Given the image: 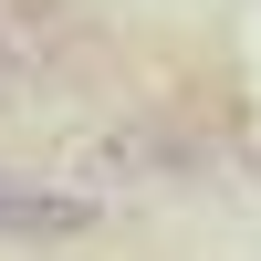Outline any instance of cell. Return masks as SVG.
Returning a JSON list of instances; mask_svg holds the SVG:
<instances>
[{"label": "cell", "mask_w": 261, "mask_h": 261, "mask_svg": "<svg viewBox=\"0 0 261 261\" xmlns=\"http://www.w3.org/2000/svg\"><path fill=\"white\" fill-rule=\"evenodd\" d=\"M105 199L94 188H42V178H0V241H94Z\"/></svg>", "instance_id": "7a4b0ae2"}, {"label": "cell", "mask_w": 261, "mask_h": 261, "mask_svg": "<svg viewBox=\"0 0 261 261\" xmlns=\"http://www.w3.org/2000/svg\"><path fill=\"white\" fill-rule=\"evenodd\" d=\"M11 84H32V53H21V32L0 21V94H11Z\"/></svg>", "instance_id": "3957f363"}, {"label": "cell", "mask_w": 261, "mask_h": 261, "mask_svg": "<svg viewBox=\"0 0 261 261\" xmlns=\"http://www.w3.org/2000/svg\"><path fill=\"white\" fill-rule=\"evenodd\" d=\"M188 167H199V146H188L178 125H157V115H115V125H94V136H84V178H115V188L188 178Z\"/></svg>", "instance_id": "6da1fadb"}]
</instances>
